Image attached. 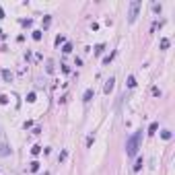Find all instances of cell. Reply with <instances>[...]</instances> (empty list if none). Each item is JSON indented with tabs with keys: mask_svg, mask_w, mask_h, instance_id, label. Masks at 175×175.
<instances>
[{
	"mask_svg": "<svg viewBox=\"0 0 175 175\" xmlns=\"http://www.w3.org/2000/svg\"><path fill=\"white\" fill-rule=\"evenodd\" d=\"M140 140H142V130L134 132L132 136L126 140V155H128V157H136V152H138V148H140Z\"/></svg>",
	"mask_w": 175,
	"mask_h": 175,
	"instance_id": "obj_1",
	"label": "cell"
},
{
	"mask_svg": "<svg viewBox=\"0 0 175 175\" xmlns=\"http://www.w3.org/2000/svg\"><path fill=\"white\" fill-rule=\"evenodd\" d=\"M140 8H142V2H140V0H134V2H130V12H128V21H130V23H134V21H136V17H138Z\"/></svg>",
	"mask_w": 175,
	"mask_h": 175,
	"instance_id": "obj_2",
	"label": "cell"
},
{
	"mask_svg": "<svg viewBox=\"0 0 175 175\" xmlns=\"http://www.w3.org/2000/svg\"><path fill=\"white\" fill-rule=\"evenodd\" d=\"M113 86H116V78H109V80L105 82V86H103V93H105V95H109V93L113 91Z\"/></svg>",
	"mask_w": 175,
	"mask_h": 175,
	"instance_id": "obj_3",
	"label": "cell"
},
{
	"mask_svg": "<svg viewBox=\"0 0 175 175\" xmlns=\"http://www.w3.org/2000/svg\"><path fill=\"white\" fill-rule=\"evenodd\" d=\"M93 95H95V91H93V89H86V91H84V95H82V101H84V103H89V101L93 99Z\"/></svg>",
	"mask_w": 175,
	"mask_h": 175,
	"instance_id": "obj_4",
	"label": "cell"
},
{
	"mask_svg": "<svg viewBox=\"0 0 175 175\" xmlns=\"http://www.w3.org/2000/svg\"><path fill=\"white\" fill-rule=\"evenodd\" d=\"M10 155V148L6 144H0V157H8Z\"/></svg>",
	"mask_w": 175,
	"mask_h": 175,
	"instance_id": "obj_5",
	"label": "cell"
},
{
	"mask_svg": "<svg viewBox=\"0 0 175 175\" xmlns=\"http://www.w3.org/2000/svg\"><path fill=\"white\" fill-rule=\"evenodd\" d=\"M126 84H128V89H134V86H136V78H134L132 74H130V76H128V82H126Z\"/></svg>",
	"mask_w": 175,
	"mask_h": 175,
	"instance_id": "obj_6",
	"label": "cell"
},
{
	"mask_svg": "<svg viewBox=\"0 0 175 175\" xmlns=\"http://www.w3.org/2000/svg\"><path fill=\"white\" fill-rule=\"evenodd\" d=\"M2 78H4L6 82H10V80H12V72H10V70H2Z\"/></svg>",
	"mask_w": 175,
	"mask_h": 175,
	"instance_id": "obj_7",
	"label": "cell"
},
{
	"mask_svg": "<svg viewBox=\"0 0 175 175\" xmlns=\"http://www.w3.org/2000/svg\"><path fill=\"white\" fill-rule=\"evenodd\" d=\"M157 128H159V124H157V122H152V124L148 126V134H155V132H157Z\"/></svg>",
	"mask_w": 175,
	"mask_h": 175,
	"instance_id": "obj_8",
	"label": "cell"
},
{
	"mask_svg": "<svg viewBox=\"0 0 175 175\" xmlns=\"http://www.w3.org/2000/svg\"><path fill=\"white\" fill-rule=\"evenodd\" d=\"M171 136H173V134L169 132V130H163V132H161V138H163V140H171Z\"/></svg>",
	"mask_w": 175,
	"mask_h": 175,
	"instance_id": "obj_9",
	"label": "cell"
},
{
	"mask_svg": "<svg viewBox=\"0 0 175 175\" xmlns=\"http://www.w3.org/2000/svg\"><path fill=\"white\" fill-rule=\"evenodd\" d=\"M142 163H144L142 159H136V163H134V171H140V169H142Z\"/></svg>",
	"mask_w": 175,
	"mask_h": 175,
	"instance_id": "obj_10",
	"label": "cell"
},
{
	"mask_svg": "<svg viewBox=\"0 0 175 175\" xmlns=\"http://www.w3.org/2000/svg\"><path fill=\"white\" fill-rule=\"evenodd\" d=\"M113 56H116V52H111V54H109V56H105V58H103V64H109V62L113 60Z\"/></svg>",
	"mask_w": 175,
	"mask_h": 175,
	"instance_id": "obj_11",
	"label": "cell"
},
{
	"mask_svg": "<svg viewBox=\"0 0 175 175\" xmlns=\"http://www.w3.org/2000/svg\"><path fill=\"white\" fill-rule=\"evenodd\" d=\"M50 23H52V17H43V29H48Z\"/></svg>",
	"mask_w": 175,
	"mask_h": 175,
	"instance_id": "obj_12",
	"label": "cell"
},
{
	"mask_svg": "<svg viewBox=\"0 0 175 175\" xmlns=\"http://www.w3.org/2000/svg\"><path fill=\"white\" fill-rule=\"evenodd\" d=\"M62 52H64V54H70V52H72V46H70V43H64Z\"/></svg>",
	"mask_w": 175,
	"mask_h": 175,
	"instance_id": "obj_13",
	"label": "cell"
},
{
	"mask_svg": "<svg viewBox=\"0 0 175 175\" xmlns=\"http://www.w3.org/2000/svg\"><path fill=\"white\" fill-rule=\"evenodd\" d=\"M169 48V39L165 37V39H161V50H167Z\"/></svg>",
	"mask_w": 175,
	"mask_h": 175,
	"instance_id": "obj_14",
	"label": "cell"
},
{
	"mask_svg": "<svg viewBox=\"0 0 175 175\" xmlns=\"http://www.w3.org/2000/svg\"><path fill=\"white\" fill-rule=\"evenodd\" d=\"M64 41H66V37H62V35H58V37H56V46H60V43H64Z\"/></svg>",
	"mask_w": 175,
	"mask_h": 175,
	"instance_id": "obj_15",
	"label": "cell"
},
{
	"mask_svg": "<svg viewBox=\"0 0 175 175\" xmlns=\"http://www.w3.org/2000/svg\"><path fill=\"white\" fill-rule=\"evenodd\" d=\"M33 39L39 41V39H41V31H33Z\"/></svg>",
	"mask_w": 175,
	"mask_h": 175,
	"instance_id": "obj_16",
	"label": "cell"
},
{
	"mask_svg": "<svg viewBox=\"0 0 175 175\" xmlns=\"http://www.w3.org/2000/svg\"><path fill=\"white\" fill-rule=\"evenodd\" d=\"M31 171H39V163H37V161L31 163Z\"/></svg>",
	"mask_w": 175,
	"mask_h": 175,
	"instance_id": "obj_17",
	"label": "cell"
},
{
	"mask_svg": "<svg viewBox=\"0 0 175 175\" xmlns=\"http://www.w3.org/2000/svg\"><path fill=\"white\" fill-rule=\"evenodd\" d=\"M31 152H33V155H39V152H41V146H33Z\"/></svg>",
	"mask_w": 175,
	"mask_h": 175,
	"instance_id": "obj_18",
	"label": "cell"
},
{
	"mask_svg": "<svg viewBox=\"0 0 175 175\" xmlns=\"http://www.w3.org/2000/svg\"><path fill=\"white\" fill-rule=\"evenodd\" d=\"M27 101L33 103V101H35V93H29V95H27Z\"/></svg>",
	"mask_w": 175,
	"mask_h": 175,
	"instance_id": "obj_19",
	"label": "cell"
},
{
	"mask_svg": "<svg viewBox=\"0 0 175 175\" xmlns=\"http://www.w3.org/2000/svg\"><path fill=\"white\" fill-rule=\"evenodd\" d=\"M152 95H155V97H159V95H161V91L157 89V86H152Z\"/></svg>",
	"mask_w": 175,
	"mask_h": 175,
	"instance_id": "obj_20",
	"label": "cell"
},
{
	"mask_svg": "<svg viewBox=\"0 0 175 175\" xmlns=\"http://www.w3.org/2000/svg\"><path fill=\"white\" fill-rule=\"evenodd\" d=\"M152 10H155V12H161V4H152Z\"/></svg>",
	"mask_w": 175,
	"mask_h": 175,
	"instance_id": "obj_21",
	"label": "cell"
},
{
	"mask_svg": "<svg viewBox=\"0 0 175 175\" xmlns=\"http://www.w3.org/2000/svg\"><path fill=\"white\" fill-rule=\"evenodd\" d=\"M101 52H103V46H97V48H95V54H97V56H99V54H101Z\"/></svg>",
	"mask_w": 175,
	"mask_h": 175,
	"instance_id": "obj_22",
	"label": "cell"
},
{
	"mask_svg": "<svg viewBox=\"0 0 175 175\" xmlns=\"http://www.w3.org/2000/svg\"><path fill=\"white\" fill-rule=\"evenodd\" d=\"M0 19H4V8L0 6Z\"/></svg>",
	"mask_w": 175,
	"mask_h": 175,
	"instance_id": "obj_23",
	"label": "cell"
}]
</instances>
